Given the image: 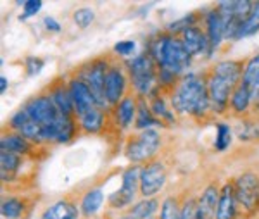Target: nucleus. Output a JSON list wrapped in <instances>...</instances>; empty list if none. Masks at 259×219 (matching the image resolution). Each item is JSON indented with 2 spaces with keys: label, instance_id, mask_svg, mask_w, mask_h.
Returning <instances> with one entry per match:
<instances>
[{
  "label": "nucleus",
  "instance_id": "nucleus-8",
  "mask_svg": "<svg viewBox=\"0 0 259 219\" xmlns=\"http://www.w3.org/2000/svg\"><path fill=\"white\" fill-rule=\"evenodd\" d=\"M140 169L142 166L130 164L121 176V188L114 192L107 200V205L112 210H124L135 204V197L140 195Z\"/></svg>",
  "mask_w": 259,
  "mask_h": 219
},
{
  "label": "nucleus",
  "instance_id": "nucleus-20",
  "mask_svg": "<svg viewBox=\"0 0 259 219\" xmlns=\"http://www.w3.org/2000/svg\"><path fill=\"white\" fill-rule=\"evenodd\" d=\"M214 219H240L239 204H237V197H235V187H233L232 178L221 185L220 202H218Z\"/></svg>",
  "mask_w": 259,
  "mask_h": 219
},
{
  "label": "nucleus",
  "instance_id": "nucleus-35",
  "mask_svg": "<svg viewBox=\"0 0 259 219\" xmlns=\"http://www.w3.org/2000/svg\"><path fill=\"white\" fill-rule=\"evenodd\" d=\"M44 2L41 0H28V2L23 4V14H21V19H28L31 16L38 14Z\"/></svg>",
  "mask_w": 259,
  "mask_h": 219
},
{
  "label": "nucleus",
  "instance_id": "nucleus-34",
  "mask_svg": "<svg viewBox=\"0 0 259 219\" xmlns=\"http://www.w3.org/2000/svg\"><path fill=\"white\" fill-rule=\"evenodd\" d=\"M133 50H135V41L133 40H121L118 43L112 47V54L116 57H126V56H132Z\"/></svg>",
  "mask_w": 259,
  "mask_h": 219
},
{
  "label": "nucleus",
  "instance_id": "nucleus-15",
  "mask_svg": "<svg viewBox=\"0 0 259 219\" xmlns=\"http://www.w3.org/2000/svg\"><path fill=\"white\" fill-rule=\"evenodd\" d=\"M149 105L152 114L156 116V119L159 121L161 128H171L177 124V112L173 111L169 102V95L166 92H162L159 86L156 90H152L147 95Z\"/></svg>",
  "mask_w": 259,
  "mask_h": 219
},
{
  "label": "nucleus",
  "instance_id": "nucleus-31",
  "mask_svg": "<svg viewBox=\"0 0 259 219\" xmlns=\"http://www.w3.org/2000/svg\"><path fill=\"white\" fill-rule=\"evenodd\" d=\"M235 135L242 142H256L259 140V124H256V121L249 119V117H244L242 128L235 129Z\"/></svg>",
  "mask_w": 259,
  "mask_h": 219
},
{
  "label": "nucleus",
  "instance_id": "nucleus-36",
  "mask_svg": "<svg viewBox=\"0 0 259 219\" xmlns=\"http://www.w3.org/2000/svg\"><path fill=\"white\" fill-rule=\"evenodd\" d=\"M26 76H35V74H38L41 71V67H44V59L40 57H28L26 59Z\"/></svg>",
  "mask_w": 259,
  "mask_h": 219
},
{
  "label": "nucleus",
  "instance_id": "nucleus-22",
  "mask_svg": "<svg viewBox=\"0 0 259 219\" xmlns=\"http://www.w3.org/2000/svg\"><path fill=\"white\" fill-rule=\"evenodd\" d=\"M220 192L221 185L218 180H212L204 187V190L199 195V207L202 210L204 219H214L216 217V209H218L220 202Z\"/></svg>",
  "mask_w": 259,
  "mask_h": 219
},
{
  "label": "nucleus",
  "instance_id": "nucleus-18",
  "mask_svg": "<svg viewBox=\"0 0 259 219\" xmlns=\"http://www.w3.org/2000/svg\"><path fill=\"white\" fill-rule=\"evenodd\" d=\"M80 199H73L71 195H66L62 199L50 204L44 212L40 214V219H80Z\"/></svg>",
  "mask_w": 259,
  "mask_h": 219
},
{
  "label": "nucleus",
  "instance_id": "nucleus-16",
  "mask_svg": "<svg viewBox=\"0 0 259 219\" xmlns=\"http://www.w3.org/2000/svg\"><path fill=\"white\" fill-rule=\"evenodd\" d=\"M33 204H35L33 197L26 195V193H12V195L2 199L0 212H2L4 219H26Z\"/></svg>",
  "mask_w": 259,
  "mask_h": 219
},
{
  "label": "nucleus",
  "instance_id": "nucleus-7",
  "mask_svg": "<svg viewBox=\"0 0 259 219\" xmlns=\"http://www.w3.org/2000/svg\"><path fill=\"white\" fill-rule=\"evenodd\" d=\"M128 86L130 78L126 71V62L114 56L109 66V71L106 74V83H104V95H106L107 107L114 109L130 94Z\"/></svg>",
  "mask_w": 259,
  "mask_h": 219
},
{
  "label": "nucleus",
  "instance_id": "nucleus-11",
  "mask_svg": "<svg viewBox=\"0 0 259 219\" xmlns=\"http://www.w3.org/2000/svg\"><path fill=\"white\" fill-rule=\"evenodd\" d=\"M21 109L26 112L28 119L44 126H52L61 116L56 104L50 99L49 92H40L38 95H33L21 105Z\"/></svg>",
  "mask_w": 259,
  "mask_h": 219
},
{
  "label": "nucleus",
  "instance_id": "nucleus-21",
  "mask_svg": "<svg viewBox=\"0 0 259 219\" xmlns=\"http://www.w3.org/2000/svg\"><path fill=\"white\" fill-rule=\"evenodd\" d=\"M202 26L206 29V35L209 38L211 43V52L214 54L220 49V45L225 40V28H223V21L216 7H212L211 11L204 12V19H202Z\"/></svg>",
  "mask_w": 259,
  "mask_h": 219
},
{
  "label": "nucleus",
  "instance_id": "nucleus-23",
  "mask_svg": "<svg viewBox=\"0 0 259 219\" xmlns=\"http://www.w3.org/2000/svg\"><path fill=\"white\" fill-rule=\"evenodd\" d=\"M252 109V92L245 85H240L233 90L232 99H230V116L235 117H247Z\"/></svg>",
  "mask_w": 259,
  "mask_h": 219
},
{
  "label": "nucleus",
  "instance_id": "nucleus-30",
  "mask_svg": "<svg viewBox=\"0 0 259 219\" xmlns=\"http://www.w3.org/2000/svg\"><path fill=\"white\" fill-rule=\"evenodd\" d=\"M182 219H204L197 195H185L182 202Z\"/></svg>",
  "mask_w": 259,
  "mask_h": 219
},
{
  "label": "nucleus",
  "instance_id": "nucleus-27",
  "mask_svg": "<svg viewBox=\"0 0 259 219\" xmlns=\"http://www.w3.org/2000/svg\"><path fill=\"white\" fill-rule=\"evenodd\" d=\"M182 195H168L161 202V210L157 219H182Z\"/></svg>",
  "mask_w": 259,
  "mask_h": 219
},
{
  "label": "nucleus",
  "instance_id": "nucleus-4",
  "mask_svg": "<svg viewBox=\"0 0 259 219\" xmlns=\"http://www.w3.org/2000/svg\"><path fill=\"white\" fill-rule=\"evenodd\" d=\"M123 149L124 157L128 159L130 164L144 166V164L157 159V154L161 150V135L154 128L132 133L126 137Z\"/></svg>",
  "mask_w": 259,
  "mask_h": 219
},
{
  "label": "nucleus",
  "instance_id": "nucleus-13",
  "mask_svg": "<svg viewBox=\"0 0 259 219\" xmlns=\"http://www.w3.org/2000/svg\"><path fill=\"white\" fill-rule=\"evenodd\" d=\"M182 38L183 45L185 49L189 50V54L192 56V59H209L212 56L211 52V43H209V38L206 35V29H204L202 24H197V26H192L189 29L180 35Z\"/></svg>",
  "mask_w": 259,
  "mask_h": 219
},
{
  "label": "nucleus",
  "instance_id": "nucleus-37",
  "mask_svg": "<svg viewBox=\"0 0 259 219\" xmlns=\"http://www.w3.org/2000/svg\"><path fill=\"white\" fill-rule=\"evenodd\" d=\"M44 24H45V28H47L49 31H54V33H59L61 29H62V26L54 18H45Z\"/></svg>",
  "mask_w": 259,
  "mask_h": 219
},
{
  "label": "nucleus",
  "instance_id": "nucleus-32",
  "mask_svg": "<svg viewBox=\"0 0 259 219\" xmlns=\"http://www.w3.org/2000/svg\"><path fill=\"white\" fill-rule=\"evenodd\" d=\"M232 128L228 123H218L216 124V140H214V149L216 152H225L232 143Z\"/></svg>",
  "mask_w": 259,
  "mask_h": 219
},
{
  "label": "nucleus",
  "instance_id": "nucleus-14",
  "mask_svg": "<svg viewBox=\"0 0 259 219\" xmlns=\"http://www.w3.org/2000/svg\"><path fill=\"white\" fill-rule=\"evenodd\" d=\"M68 88L71 94V100H73V105H74V111H76V117H81L83 114L90 112L92 109L97 107L94 95H92L90 88L83 78L73 74V76L68 79Z\"/></svg>",
  "mask_w": 259,
  "mask_h": 219
},
{
  "label": "nucleus",
  "instance_id": "nucleus-19",
  "mask_svg": "<svg viewBox=\"0 0 259 219\" xmlns=\"http://www.w3.org/2000/svg\"><path fill=\"white\" fill-rule=\"evenodd\" d=\"M47 92H49L50 99H52V102L56 104L59 114L68 116V117H76V111H74L73 100H71L68 81H66L64 78L54 79V81L47 86Z\"/></svg>",
  "mask_w": 259,
  "mask_h": 219
},
{
  "label": "nucleus",
  "instance_id": "nucleus-39",
  "mask_svg": "<svg viewBox=\"0 0 259 219\" xmlns=\"http://www.w3.org/2000/svg\"><path fill=\"white\" fill-rule=\"evenodd\" d=\"M116 219H135V217H133V216H130V214L124 212V214H121V216H119V217H116Z\"/></svg>",
  "mask_w": 259,
  "mask_h": 219
},
{
  "label": "nucleus",
  "instance_id": "nucleus-6",
  "mask_svg": "<svg viewBox=\"0 0 259 219\" xmlns=\"http://www.w3.org/2000/svg\"><path fill=\"white\" fill-rule=\"evenodd\" d=\"M112 59H114V54H106V56L94 57L90 62L74 69V74L87 81L95 99V104L100 109H109L106 102V95H104V83H106V74L109 71Z\"/></svg>",
  "mask_w": 259,
  "mask_h": 219
},
{
  "label": "nucleus",
  "instance_id": "nucleus-25",
  "mask_svg": "<svg viewBox=\"0 0 259 219\" xmlns=\"http://www.w3.org/2000/svg\"><path fill=\"white\" fill-rule=\"evenodd\" d=\"M161 202L159 197H152V199H142L132 205L126 214L133 216L135 219H156L157 210H161Z\"/></svg>",
  "mask_w": 259,
  "mask_h": 219
},
{
  "label": "nucleus",
  "instance_id": "nucleus-3",
  "mask_svg": "<svg viewBox=\"0 0 259 219\" xmlns=\"http://www.w3.org/2000/svg\"><path fill=\"white\" fill-rule=\"evenodd\" d=\"M126 71L130 78V90H133L137 97H147L150 92L157 88L159 66L147 50L128 61Z\"/></svg>",
  "mask_w": 259,
  "mask_h": 219
},
{
  "label": "nucleus",
  "instance_id": "nucleus-26",
  "mask_svg": "<svg viewBox=\"0 0 259 219\" xmlns=\"http://www.w3.org/2000/svg\"><path fill=\"white\" fill-rule=\"evenodd\" d=\"M156 126H159L161 128L159 121L156 119V116H154L152 111H150L147 97H139L137 117H135V124H133V128L142 132V129H152V128H156Z\"/></svg>",
  "mask_w": 259,
  "mask_h": 219
},
{
  "label": "nucleus",
  "instance_id": "nucleus-1",
  "mask_svg": "<svg viewBox=\"0 0 259 219\" xmlns=\"http://www.w3.org/2000/svg\"><path fill=\"white\" fill-rule=\"evenodd\" d=\"M169 102L177 116H189L195 121H207L214 117L204 69L200 73L183 74L169 94Z\"/></svg>",
  "mask_w": 259,
  "mask_h": 219
},
{
  "label": "nucleus",
  "instance_id": "nucleus-5",
  "mask_svg": "<svg viewBox=\"0 0 259 219\" xmlns=\"http://www.w3.org/2000/svg\"><path fill=\"white\" fill-rule=\"evenodd\" d=\"M233 180L240 219H252L259 214V171L250 167Z\"/></svg>",
  "mask_w": 259,
  "mask_h": 219
},
{
  "label": "nucleus",
  "instance_id": "nucleus-28",
  "mask_svg": "<svg viewBox=\"0 0 259 219\" xmlns=\"http://www.w3.org/2000/svg\"><path fill=\"white\" fill-rule=\"evenodd\" d=\"M257 81H259V52L247 57L244 76H242V85H245L250 92H252Z\"/></svg>",
  "mask_w": 259,
  "mask_h": 219
},
{
  "label": "nucleus",
  "instance_id": "nucleus-38",
  "mask_svg": "<svg viewBox=\"0 0 259 219\" xmlns=\"http://www.w3.org/2000/svg\"><path fill=\"white\" fill-rule=\"evenodd\" d=\"M7 88H9V81H7V78L0 76V92H2V94H6Z\"/></svg>",
  "mask_w": 259,
  "mask_h": 219
},
{
  "label": "nucleus",
  "instance_id": "nucleus-17",
  "mask_svg": "<svg viewBox=\"0 0 259 219\" xmlns=\"http://www.w3.org/2000/svg\"><path fill=\"white\" fill-rule=\"evenodd\" d=\"M137 105H139V97L132 94V90H130V94L114 109H111L112 119H114V124L118 126L119 132H126L135 124Z\"/></svg>",
  "mask_w": 259,
  "mask_h": 219
},
{
  "label": "nucleus",
  "instance_id": "nucleus-2",
  "mask_svg": "<svg viewBox=\"0 0 259 219\" xmlns=\"http://www.w3.org/2000/svg\"><path fill=\"white\" fill-rule=\"evenodd\" d=\"M145 50L154 57V61L157 62L161 69L171 71L178 76L187 74V69L194 62L182 38L178 35H171L166 29L149 38Z\"/></svg>",
  "mask_w": 259,
  "mask_h": 219
},
{
  "label": "nucleus",
  "instance_id": "nucleus-29",
  "mask_svg": "<svg viewBox=\"0 0 259 219\" xmlns=\"http://www.w3.org/2000/svg\"><path fill=\"white\" fill-rule=\"evenodd\" d=\"M259 31V2H254V7L250 11L249 18L242 23V26L237 33V38L235 40H240V38H247V36L254 35V33Z\"/></svg>",
  "mask_w": 259,
  "mask_h": 219
},
{
  "label": "nucleus",
  "instance_id": "nucleus-9",
  "mask_svg": "<svg viewBox=\"0 0 259 219\" xmlns=\"http://www.w3.org/2000/svg\"><path fill=\"white\" fill-rule=\"evenodd\" d=\"M206 73V81H207V94H209L212 114L214 116H228L230 112V99L235 90V85L230 83L228 79L218 76L216 73H212L209 67L204 69Z\"/></svg>",
  "mask_w": 259,
  "mask_h": 219
},
{
  "label": "nucleus",
  "instance_id": "nucleus-12",
  "mask_svg": "<svg viewBox=\"0 0 259 219\" xmlns=\"http://www.w3.org/2000/svg\"><path fill=\"white\" fill-rule=\"evenodd\" d=\"M0 147H2L0 152L18 154L23 155V157L31 159V161H40L41 157L38 154L44 149L41 145H36V143L30 142L18 132H4L2 138H0Z\"/></svg>",
  "mask_w": 259,
  "mask_h": 219
},
{
  "label": "nucleus",
  "instance_id": "nucleus-10",
  "mask_svg": "<svg viewBox=\"0 0 259 219\" xmlns=\"http://www.w3.org/2000/svg\"><path fill=\"white\" fill-rule=\"evenodd\" d=\"M166 181H168V167L164 161L154 159L144 164L140 169V197L142 199L157 197V193L164 190Z\"/></svg>",
  "mask_w": 259,
  "mask_h": 219
},
{
  "label": "nucleus",
  "instance_id": "nucleus-33",
  "mask_svg": "<svg viewBox=\"0 0 259 219\" xmlns=\"http://www.w3.org/2000/svg\"><path fill=\"white\" fill-rule=\"evenodd\" d=\"M95 19V12L94 9H90V7H80V9H76L73 12V21L76 23L78 28L85 29L89 28L92 23H94Z\"/></svg>",
  "mask_w": 259,
  "mask_h": 219
},
{
  "label": "nucleus",
  "instance_id": "nucleus-24",
  "mask_svg": "<svg viewBox=\"0 0 259 219\" xmlns=\"http://www.w3.org/2000/svg\"><path fill=\"white\" fill-rule=\"evenodd\" d=\"M104 204V192L99 187H90L89 190H85L80 197V210L83 219H92L95 214L99 212L100 207Z\"/></svg>",
  "mask_w": 259,
  "mask_h": 219
}]
</instances>
